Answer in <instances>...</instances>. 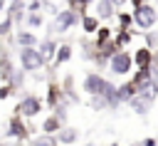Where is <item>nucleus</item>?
Masks as SVG:
<instances>
[{
  "mask_svg": "<svg viewBox=\"0 0 158 146\" xmlns=\"http://www.w3.org/2000/svg\"><path fill=\"white\" fill-rule=\"evenodd\" d=\"M42 106H44V99L40 97V94H25L17 104H15V114L17 116H22V119H35V116H40V111H42Z\"/></svg>",
  "mask_w": 158,
  "mask_h": 146,
  "instance_id": "nucleus-1",
  "label": "nucleus"
},
{
  "mask_svg": "<svg viewBox=\"0 0 158 146\" xmlns=\"http://www.w3.org/2000/svg\"><path fill=\"white\" fill-rule=\"evenodd\" d=\"M133 54L128 52V49H121V52H116L114 57H111V62H109V72L114 74V77H128V74H133Z\"/></svg>",
  "mask_w": 158,
  "mask_h": 146,
  "instance_id": "nucleus-2",
  "label": "nucleus"
},
{
  "mask_svg": "<svg viewBox=\"0 0 158 146\" xmlns=\"http://www.w3.org/2000/svg\"><path fill=\"white\" fill-rule=\"evenodd\" d=\"M32 126L27 124V119H22V116H17V114H12L10 119H7V131H5V136L7 139H15V141H30L32 139Z\"/></svg>",
  "mask_w": 158,
  "mask_h": 146,
  "instance_id": "nucleus-3",
  "label": "nucleus"
},
{
  "mask_svg": "<svg viewBox=\"0 0 158 146\" xmlns=\"http://www.w3.org/2000/svg\"><path fill=\"white\" fill-rule=\"evenodd\" d=\"M17 57H20V69L27 72V74H30V72H37V69L44 67V57L40 54L37 47H20Z\"/></svg>",
  "mask_w": 158,
  "mask_h": 146,
  "instance_id": "nucleus-4",
  "label": "nucleus"
},
{
  "mask_svg": "<svg viewBox=\"0 0 158 146\" xmlns=\"http://www.w3.org/2000/svg\"><path fill=\"white\" fill-rule=\"evenodd\" d=\"M106 87H109V79L99 72H86L81 79V92L86 97H101L106 92Z\"/></svg>",
  "mask_w": 158,
  "mask_h": 146,
  "instance_id": "nucleus-5",
  "label": "nucleus"
},
{
  "mask_svg": "<svg viewBox=\"0 0 158 146\" xmlns=\"http://www.w3.org/2000/svg\"><path fill=\"white\" fill-rule=\"evenodd\" d=\"M77 25H81V17L67 7V10H59V15L54 17L52 32H54V35H64V32H69V30H72V27H77Z\"/></svg>",
  "mask_w": 158,
  "mask_h": 146,
  "instance_id": "nucleus-6",
  "label": "nucleus"
},
{
  "mask_svg": "<svg viewBox=\"0 0 158 146\" xmlns=\"http://www.w3.org/2000/svg\"><path fill=\"white\" fill-rule=\"evenodd\" d=\"M133 22L141 27V30H153V25L158 22V10L153 5H141L138 10H133Z\"/></svg>",
  "mask_w": 158,
  "mask_h": 146,
  "instance_id": "nucleus-7",
  "label": "nucleus"
},
{
  "mask_svg": "<svg viewBox=\"0 0 158 146\" xmlns=\"http://www.w3.org/2000/svg\"><path fill=\"white\" fill-rule=\"evenodd\" d=\"M67 99H64V92H62V84H57V82H49L47 84V94H44V104L54 111L59 104H64Z\"/></svg>",
  "mask_w": 158,
  "mask_h": 146,
  "instance_id": "nucleus-8",
  "label": "nucleus"
},
{
  "mask_svg": "<svg viewBox=\"0 0 158 146\" xmlns=\"http://www.w3.org/2000/svg\"><path fill=\"white\" fill-rule=\"evenodd\" d=\"M59 84H62L64 99H67L69 104H79V101H81V97H79V94H77V89H74V74H64Z\"/></svg>",
  "mask_w": 158,
  "mask_h": 146,
  "instance_id": "nucleus-9",
  "label": "nucleus"
},
{
  "mask_svg": "<svg viewBox=\"0 0 158 146\" xmlns=\"http://www.w3.org/2000/svg\"><path fill=\"white\" fill-rule=\"evenodd\" d=\"M37 49H40V54L44 57V64H49V62H54V57H57V49H59V42H54V40H40V45H37Z\"/></svg>",
  "mask_w": 158,
  "mask_h": 146,
  "instance_id": "nucleus-10",
  "label": "nucleus"
},
{
  "mask_svg": "<svg viewBox=\"0 0 158 146\" xmlns=\"http://www.w3.org/2000/svg\"><path fill=\"white\" fill-rule=\"evenodd\" d=\"M128 109H131L133 114H138V116H146V114L153 109V101H151V99H146L143 94H136V97L128 101Z\"/></svg>",
  "mask_w": 158,
  "mask_h": 146,
  "instance_id": "nucleus-11",
  "label": "nucleus"
},
{
  "mask_svg": "<svg viewBox=\"0 0 158 146\" xmlns=\"http://www.w3.org/2000/svg\"><path fill=\"white\" fill-rule=\"evenodd\" d=\"M27 10H25V0H10V5H7V12H5V17H10L15 25H20L27 15H25Z\"/></svg>",
  "mask_w": 158,
  "mask_h": 146,
  "instance_id": "nucleus-12",
  "label": "nucleus"
},
{
  "mask_svg": "<svg viewBox=\"0 0 158 146\" xmlns=\"http://www.w3.org/2000/svg\"><path fill=\"white\" fill-rule=\"evenodd\" d=\"M116 5L111 2V0H96V7H94V15L99 17V20H111V17H116Z\"/></svg>",
  "mask_w": 158,
  "mask_h": 146,
  "instance_id": "nucleus-13",
  "label": "nucleus"
},
{
  "mask_svg": "<svg viewBox=\"0 0 158 146\" xmlns=\"http://www.w3.org/2000/svg\"><path fill=\"white\" fill-rule=\"evenodd\" d=\"M156 79V69L153 67H138L133 74H131V82L136 84V87H143V84H148V82H153Z\"/></svg>",
  "mask_w": 158,
  "mask_h": 146,
  "instance_id": "nucleus-14",
  "label": "nucleus"
},
{
  "mask_svg": "<svg viewBox=\"0 0 158 146\" xmlns=\"http://www.w3.org/2000/svg\"><path fill=\"white\" fill-rule=\"evenodd\" d=\"M64 126H67V124H64V121H62L59 116H54V114L49 111V116H47V119L42 121V134H49V136H57V134H59V131H62Z\"/></svg>",
  "mask_w": 158,
  "mask_h": 146,
  "instance_id": "nucleus-15",
  "label": "nucleus"
},
{
  "mask_svg": "<svg viewBox=\"0 0 158 146\" xmlns=\"http://www.w3.org/2000/svg\"><path fill=\"white\" fill-rule=\"evenodd\" d=\"M79 141V129L77 126H64L59 134H57V144L59 146H72Z\"/></svg>",
  "mask_w": 158,
  "mask_h": 146,
  "instance_id": "nucleus-16",
  "label": "nucleus"
},
{
  "mask_svg": "<svg viewBox=\"0 0 158 146\" xmlns=\"http://www.w3.org/2000/svg\"><path fill=\"white\" fill-rule=\"evenodd\" d=\"M133 64L136 67H153V49H148L146 45L138 47L133 52Z\"/></svg>",
  "mask_w": 158,
  "mask_h": 146,
  "instance_id": "nucleus-17",
  "label": "nucleus"
},
{
  "mask_svg": "<svg viewBox=\"0 0 158 146\" xmlns=\"http://www.w3.org/2000/svg\"><path fill=\"white\" fill-rule=\"evenodd\" d=\"M136 94H138V87H136L131 79L123 82V84H118V101H121V104H128Z\"/></svg>",
  "mask_w": 158,
  "mask_h": 146,
  "instance_id": "nucleus-18",
  "label": "nucleus"
},
{
  "mask_svg": "<svg viewBox=\"0 0 158 146\" xmlns=\"http://www.w3.org/2000/svg\"><path fill=\"white\" fill-rule=\"evenodd\" d=\"M15 40H17V45H20V47H37V45H40L37 35H35L32 30H20V32L15 35Z\"/></svg>",
  "mask_w": 158,
  "mask_h": 146,
  "instance_id": "nucleus-19",
  "label": "nucleus"
},
{
  "mask_svg": "<svg viewBox=\"0 0 158 146\" xmlns=\"http://www.w3.org/2000/svg\"><path fill=\"white\" fill-rule=\"evenodd\" d=\"M72 54H74V47H72L69 42H62V45H59V49H57V57H54V67L67 64V62L72 59Z\"/></svg>",
  "mask_w": 158,
  "mask_h": 146,
  "instance_id": "nucleus-20",
  "label": "nucleus"
},
{
  "mask_svg": "<svg viewBox=\"0 0 158 146\" xmlns=\"http://www.w3.org/2000/svg\"><path fill=\"white\" fill-rule=\"evenodd\" d=\"M99 27H101V20H99L96 15H84V17H81V30H84L86 35H96Z\"/></svg>",
  "mask_w": 158,
  "mask_h": 146,
  "instance_id": "nucleus-21",
  "label": "nucleus"
},
{
  "mask_svg": "<svg viewBox=\"0 0 158 146\" xmlns=\"http://www.w3.org/2000/svg\"><path fill=\"white\" fill-rule=\"evenodd\" d=\"M114 35H116V32H114L109 25H101V27H99V32L94 35V45H96V47H101V45L111 42V40H114Z\"/></svg>",
  "mask_w": 158,
  "mask_h": 146,
  "instance_id": "nucleus-22",
  "label": "nucleus"
},
{
  "mask_svg": "<svg viewBox=\"0 0 158 146\" xmlns=\"http://www.w3.org/2000/svg\"><path fill=\"white\" fill-rule=\"evenodd\" d=\"M27 146H59V144H57V136H49V134H35V136L27 141Z\"/></svg>",
  "mask_w": 158,
  "mask_h": 146,
  "instance_id": "nucleus-23",
  "label": "nucleus"
},
{
  "mask_svg": "<svg viewBox=\"0 0 158 146\" xmlns=\"http://www.w3.org/2000/svg\"><path fill=\"white\" fill-rule=\"evenodd\" d=\"M131 40H133L131 30H116V35H114V42L118 49H126V45H131Z\"/></svg>",
  "mask_w": 158,
  "mask_h": 146,
  "instance_id": "nucleus-24",
  "label": "nucleus"
},
{
  "mask_svg": "<svg viewBox=\"0 0 158 146\" xmlns=\"http://www.w3.org/2000/svg\"><path fill=\"white\" fill-rule=\"evenodd\" d=\"M67 5H69V10H72V12H77L79 17H84V15H89L86 10H89V5H91V2H89V0H67Z\"/></svg>",
  "mask_w": 158,
  "mask_h": 146,
  "instance_id": "nucleus-25",
  "label": "nucleus"
},
{
  "mask_svg": "<svg viewBox=\"0 0 158 146\" xmlns=\"http://www.w3.org/2000/svg\"><path fill=\"white\" fill-rule=\"evenodd\" d=\"M138 94H143L146 99H151V101H156V97H158V82L153 79V82H148V84H143V87H138Z\"/></svg>",
  "mask_w": 158,
  "mask_h": 146,
  "instance_id": "nucleus-26",
  "label": "nucleus"
},
{
  "mask_svg": "<svg viewBox=\"0 0 158 146\" xmlns=\"http://www.w3.org/2000/svg\"><path fill=\"white\" fill-rule=\"evenodd\" d=\"M25 25H27L30 30H37V27H42V25H44V15H42V12H27Z\"/></svg>",
  "mask_w": 158,
  "mask_h": 146,
  "instance_id": "nucleus-27",
  "label": "nucleus"
},
{
  "mask_svg": "<svg viewBox=\"0 0 158 146\" xmlns=\"http://www.w3.org/2000/svg\"><path fill=\"white\" fill-rule=\"evenodd\" d=\"M116 20H118V30H131L133 12H116Z\"/></svg>",
  "mask_w": 158,
  "mask_h": 146,
  "instance_id": "nucleus-28",
  "label": "nucleus"
},
{
  "mask_svg": "<svg viewBox=\"0 0 158 146\" xmlns=\"http://www.w3.org/2000/svg\"><path fill=\"white\" fill-rule=\"evenodd\" d=\"M86 104H89V109L91 111H106L109 106H106V101H104V97H89L86 99Z\"/></svg>",
  "mask_w": 158,
  "mask_h": 146,
  "instance_id": "nucleus-29",
  "label": "nucleus"
},
{
  "mask_svg": "<svg viewBox=\"0 0 158 146\" xmlns=\"http://www.w3.org/2000/svg\"><path fill=\"white\" fill-rule=\"evenodd\" d=\"M25 74H27V72H22V69H15V74L10 77V82H7V84H10L12 89H20V87H22V82H25Z\"/></svg>",
  "mask_w": 158,
  "mask_h": 146,
  "instance_id": "nucleus-30",
  "label": "nucleus"
},
{
  "mask_svg": "<svg viewBox=\"0 0 158 146\" xmlns=\"http://www.w3.org/2000/svg\"><path fill=\"white\" fill-rule=\"evenodd\" d=\"M146 47H148V49H153V52L158 49V32H153V30H151V32H146Z\"/></svg>",
  "mask_w": 158,
  "mask_h": 146,
  "instance_id": "nucleus-31",
  "label": "nucleus"
},
{
  "mask_svg": "<svg viewBox=\"0 0 158 146\" xmlns=\"http://www.w3.org/2000/svg\"><path fill=\"white\" fill-rule=\"evenodd\" d=\"M12 25H15V22H12L10 17H5V20H0V37H7V35L12 32Z\"/></svg>",
  "mask_w": 158,
  "mask_h": 146,
  "instance_id": "nucleus-32",
  "label": "nucleus"
},
{
  "mask_svg": "<svg viewBox=\"0 0 158 146\" xmlns=\"http://www.w3.org/2000/svg\"><path fill=\"white\" fill-rule=\"evenodd\" d=\"M12 94H15V89H12L10 84H0V101L7 99V97H12Z\"/></svg>",
  "mask_w": 158,
  "mask_h": 146,
  "instance_id": "nucleus-33",
  "label": "nucleus"
},
{
  "mask_svg": "<svg viewBox=\"0 0 158 146\" xmlns=\"http://www.w3.org/2000/svg\"><path fill=\"white\" fill-rule=\"evenodd\" d=\"M40 7H42V0H30L27 12H40Z\"/></svg>",
  "mask_w": 158,
  "mask_h": 146,
  "instance_id": "nucleus-34",
  "label": "nucleus"
},
{
  "mask_svg": "<svg viewBox=\"0 0 158 146\" xmlns=\"http://www.w3.org/2000/svg\"><path fill=\"white\" fill-rule=\"evenodd\" d=\"M141 146H158V141L153 136H146V139H141Z\"/></svg>",
  "mask_w": 158,
  "mask_h": 146,
  "instance_id": "nucleus-35",
  "label": "nucleus"
},
{
  "mask_svg": "<svg viewBox=\"0 0 158 146\" xmlns=\"http://www.w3.org/2000/svg\"><path fill=\"white\" fill-rule=\"evenodd\" d=\"M128 5H131L133 10H138L141 5H146V0H128Z\"/></svg>",
  "mask_w": 158,
  "mask_h": 146,
  "instance_id": "nucleus-36",
  "label": "nucleus"
},
{
  "mask_svg": "<svg viewBox=\"0 0 158 146\" xmlns=\"http://www.w3.org/2000/svg\"><path fill=\"white\" fill-rule=\"evenodd\" d=\"M153 69H156V72H158V49H156V52H153Z\"/></svg>",
  "mask_w": 158,
  "mask_h": 146,
  "instance_id": "nucleus-37",
  "label": "nucleus"
},
{
  "mask_svg": "<svg viewBox=\"0 0 158 146\" xmlns=\"http://www.w3.org/2000/svg\"><path fill=\"white\" fill-rule=\"evenodd\" d=\"M111 2H114V5H116V7H121V5H126V2H128V0H111Z\"/></svg>",
  "mask_w": 158,
  "mask_h": 146,
  "instance_id": "nucleus-38",
  "label": "nucleus"
},
{
  "mask_svg": "<svg viewBox=\"0 0 158 146\" xmlns=\"http://www.w3.org/2000/svg\"><path fill=\"white\" fill-rule=\"evenodd\" d=\"M106 146H118V141H111V144H106Z\"/></svg>",
  "mask_w": 158,
  "mask_h": 146,
  "instance_id": "nucleus-39",
  "label": "nucleus"
},
{
  "mask_svg": "<svg viewBox=\"0 0 158 146\" xmlns=\"http://www.w3.org/2000/svg\"><path fill=\"white\" fill-rule=\"evenodd\" d=\"M2 7H5V0H0V10H2Z\"/></svg>",
  "mask_w": 158,
  "mask_h": 146,
  "instance_id": "nucleus-40",
  "label": "nucleus"
},
{
  "mask_svg": "<svg viewBox=\"0 0 158 146\" xmlns=\"http://www.w3.org/2000/svg\"><path fill=\"white\" fill-rule=\"evenodd\" d=\"M131 146H141V141H133V144H131Z\"/></svg>",
  "mask_w": 158,
  "mask_h": 146,
  "instance_id": "nucleus-41",
  "label": "nucleus"
},
{
  "mask_svg": "<svg viewBox=\"0 0 158 146\" xmlns=\"http://www.w3.org/2000/svg\"><path fill=\"white\" fill-rule=\"evenodd\" d=\"M86 146H96V144H86Z\"/></svg>",
  "mask_w": 158,
  "mask_h": 146,
  "instance_id": "nucleus-42",
  "label": "nucleus"
},
{
  "mask_svg": "<svg viewBox=\"0 0 158 146\" xmlns=\"http://www.w3.org/2000/svg\"><path fill=\"white\" fill-rule=\"evenodd\" d=\"M89 2H96V0H89Z\"/></svg>",
  "mask_w": 158,
  "mask_h": 146,
  "instance_id": "nucleus-43",
  "label": "nucleus"
}]
</instances>
